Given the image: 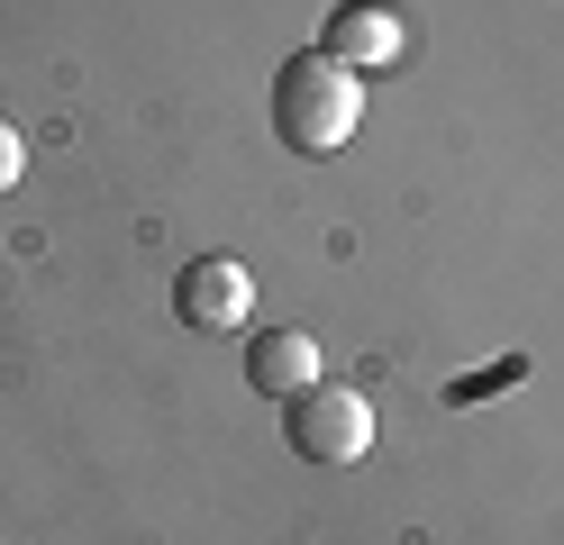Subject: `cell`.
<instances>
[{
  "label": "cell",
  "instance_id": "obj_5",
  "mask_svg": "<svg viewBox=\"0 0 564 545\" xmlns=\"http://www.w3.org/2000/svg\"><path fill=\"white\" fill-rule=\"evenodd\" d=\"M246 382H256L264 400H292L319 382V337H301V327H264L256 346H246Z\"/></svg>",
  "mask_w": 564,
  "mask_h": 545
},
{
  "label": "cell",
  "instance_id": "obj_4",
  "mask_svg": "<svg viewBox=\"0 0 564 545\" xmlns=\"http://www.w3.org/2000/svg\"><path fill=\"white\" fill-rule=\"evenodd\" d=\"M319 55H337L346 73H392L410 55V19L392 0H337L328 28H319Z\"/></svg>",
  "mask_w": 564,
  "mask_h": 545
},
{
  "label": "cell",
  "instance_id": "obj_3",
  "mask_svg": "<svg viewBox=\"0 0 564 545\" xmlns=\"http://www.w3.org/2000/svg\"><path fill=\"white\" fill-rule=\"evenodd\" d=\"M173 318L200 327V337H228V327L256 318V273H246L237 254H192V264L173 273Z\"/></svg>",
  "mask_w": 564,
  "mask_h": 545
},
{
  "label": "cell",
  "instance_id": "obj_6",
  "mask_svg": "<svg viewBox=\"0 0 564 545\" xmlns=\"http://www.w3.org/2000/svg\"><path fill=\"white\" fill-rule=\"evenodd\" d=\"M19 173H28V145H19L10 119H0V192H19Z\"/></svg>",
  "mask_w": 564,
  "mask_h": 545
},
{
  "label": "cell",
  "instance_id": "obj_1",
  "mask_svg": "<svg viewBox=\"0 0 564 545\" xmlns=\"http://www.w3.org/2000/svg\"><path fill=\"white\" fill-rule=\"evenodd\" d=\"M273 128L292 155H337L346 137L365 128V73H346L337 55H292L273 73Z\"/></svg>",
  "mask_w": 564,
  "mask_h": 545
},
{
  "label": "cell",
  "instance_id": "obj_2",
  "mask_svg": "<svg viewBox=\"0 0 564 545\" xmlns=\"http://www.w3.org/2000/svg\"><path fill=\"white\" fill-rule=\"evenodd\" d=\"M282 436H292L301 464H356L373 446V410H365L356 382H310V391L282 400Z\"/></svg>",
  "mask_w": 564,
  "mask_h": 545
}]
</instances>
